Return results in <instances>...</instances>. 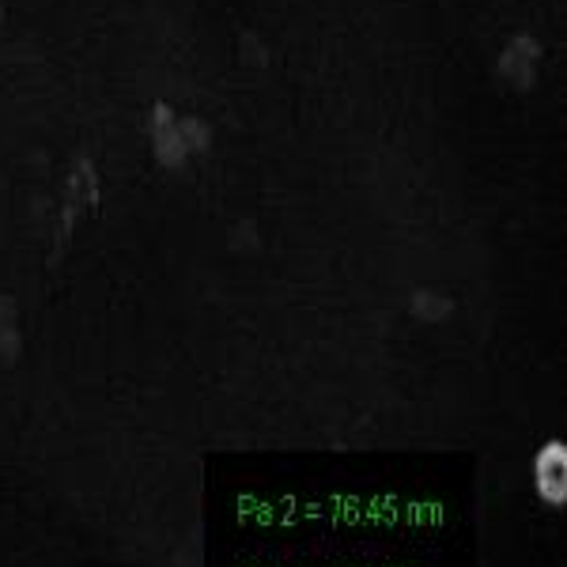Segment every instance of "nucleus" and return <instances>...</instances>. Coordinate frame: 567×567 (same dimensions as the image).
<instances>
[{"label":"nucleus","instance_id":"1","mask_svg":"<svg viewBox=\"0 0 567 567\" xmlns=\"http://www.w3.org/2000/svg\"><path fill=\"white\" fill-rule=\"evenodd\" d=\"M534 484H537V496H542L548 507H564L567 503V446L560 439H548L542 451H537Z\"/></svg>","mask_w":567,"mask_h":567}]
</instances>
